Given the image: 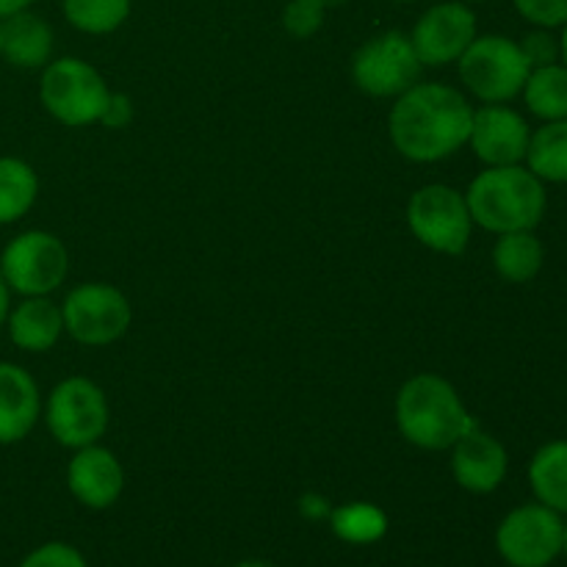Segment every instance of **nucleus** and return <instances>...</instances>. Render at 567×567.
I'll return each instance as SVG.
<instances>
[{"label":"nucleus","mask_w":567,"mask_h":567,"mask_svg":"<svg viewBox=\"0 0 567 567\" xmlns=\"http://www.w3.org/2000/svg\"><path fill=\"white\" fill-rule=\"evenodd\" d=\"M474 105L449 83H415L388 116L393 150L413 164H437L468 147Z\"/></svg>","instance_id":"obj_1"},{"label":"nucleus","mask_w":567,"mask_h":567,"mask_svg":"<svg viewBox=\"0 0 567 567\" xmlns=\"http://www.w3.org/2000/svg\"><path fill=\"white\" fill-rule=\"evenodd\" d=\"M393 419L404 441L421 452H449L471 426H476L457 388L432 371L410 377L399 388Z\"/></svg>","instance_id":"obj_2"},{"label":"nucleus","mask_w":567,"mask_h":567,"mask_svg":"<svg viewBox=\"0 0 567 567\" xmlns=\"http://www.w3.org/2000/svg\"><path fill=\"white\" fill-rule=\"evenodd\" d=\"M474 227L502 236L515 230H537L548 208L546 183L526 164L485 166L465 188Z\"/></svg>","instance_id":"obj_3"},{"label":"nucleus","mask_w":567,"mask_h":567,"mask_svg":"<svg viewBox=\"0 0 567 567\" xmlns=\"http://www.w3.org/2000/svg\"><path fill=\"white\" fill-rule=\"evenodd\" d=\"M460 81L480 103H513L520 97L532 66L518 39L504 33H480L457 61Z\"/></svg>","instance_id":"obj_4"},{"label":"nucleus","mask_w":567,"mask_h":567,"mask_svg":"<svg viewBox=\"0 0 567 567\" xmlns=\"http://www.w3.org/2000/svg\"><path fill=\"white\" fill-rule=\"evenodd\" d=\"M109 83L97 66L75 55H61L42 66L39 78V103L55 122L66 127H86L100 122L109 100Z\"/></svg>","instance_id":"obj_5"},{"label":"nucleus","mask_w":567,"mask_h":567,"mask_svg":"<svg viewBox=\"0 0 567 567\" xmlns=\"http://www.w3.org/2000/svg\"><path fill=\"white\" fill-rule=\"evenodd\" d=\"M404 219L415 241L437 255H463L474 233L465 192L446 183H426L415 188L408 199Z\"/></svg>","instance_id":"obj_6"},{"label":"nucleus","mask_w":567,"mask_h":567,"mask_svg":"<svg viewBox=\"0 0 567 567\" xmlns=\"http://www.w3.org/2000/svg\"><path fill=\"white\" fill-rule=\"evenodd\" d=\"M44 426L50 437L64 449H83L100 443L111 421L109 399L103 388L89 377H66L53 391L42 408Z\"/></svg>","instance_id":"obj_7"},{"label":"nucleus","mask_w":567,"mask_h":567,"mask_svg":"<svg viewBox=\"0 0 567 567\" xmlns=\"http://www.w3.org/2000/svg\"><path fill=\"white\" fill-rule=\"evenodd\" d=\"M0 275L11 293L50 297L70 275V252L64 241L50 230L17 233L0 249Z\"/></svg>","instance_id":"obj_8"},{"label":"nucleus","mask_w":567,"mask_h":567,"mask_svg":"<svg viewBox=\"0 0 567 567\" xmlns=\"http://www.w3.org/2000/svg\"><path fill=\"white\" fill-rule=\"evenodd\" d=\"M349 70L354 86L363 94L377 100H396L421 81L424 64L410 42V33L382 31L354 50Z\"/></svg>","instance_id":"obj_9"},{"label":"nucleus","mask_w":567,"mask_h":567,"mask_svg":"<svg viewBox=\"0 0 567 567\" xmlns=\"http://www.w3.org/2000/svg\"><path fill=\"white\" fill-rule=\"evenodd\" d=\"M64 332L81 347H111L127 336L133 321L131 299L109 282H81L61 302Z\"/></svg>","instance_id":"obj_10"},{"label":"nucleus","mask_w":567,"mask_h":567,"mask_svg":"<svg viewBox=\"0 0 567 567\" xmlns=\"http://www.w3.org/2000/svg\"><path fill=\"white\" fill-rule=\"evenodd\" d=\"M565 515L532 502L509 509L496 529V551L509 567H551L563 557Z\"/></svg>","instance_id":"obj_11"},{"label":"nucleus","mask_w":567,"mask_h":567,"mask_svg":"<svg viewBox=\"0 0 567 567\" xmlns=\"http://www.w3.org/2000/svg\"><path fill=\"white\" fill-rule=\"evenodd\" d=\"M476 37H480V22L471 3L463 0H443L430 6L410 31V42L424 66L457 64Z\"/></svg>","instance_id":"obj_12"},{"label":"nucleus","mask_w":567,"mask_h":567,"mask_svg":"<svg viewBox=\"0 0 567 567\" xmlns=\"http://www.w3.org/2000/svg\"><path fill=\"white\" fill-rule=\"evenodd\" d=\"M532 125L509 103L474 109L468 147L485 166H515L526 161Z\"/></svg>","instance_id":"obj_13"},{"label":"nucleus","mask_w":567,"mask_h":567,"mask_svg":"<svg viewBox=\"0 0 567 567\" xmlns=\"http://www.w3.org/2000/svg\"><path fill=\"white\" fill-rule=\"evenodd\" d=\"M452 476L463 491L474 496H487L504 485L509 474V454L498 437L482 430L480 424L471 426L452 449Z\"/></svg>","instance_id":"obj_14"},{"label":"nucleus","mask_w":567,"mask_h":567,"mask_svg":"<svg viewBox=\"0 0 567 567\" xmlns=\"http://www.w3.org/2000/svg\"><path fill=\"white\" fill-rule=\"evenodd\" d=\"M66 487L83 507L109 509L125 491V468L111 449L92 443L72 454L66 465Z\"/></svg>","instance_id":"obj_15"},{"label":"nucleus","mask_w":567,"mask_h":567,"mask_svg":"<svg viewBox=\"0 0 567 567\" xmlns=\"http://www.w3.org/2000/svg\"><path fill=\"white\" fill-rule=\"evenodd\" d=\"M42 415L39 385L17 363H0V446L22 443Z\"/></svg>","instance_id":"obj_16"},{"label":"nucleus","mask_w":567,"mask_h":567,"mask_svg":"<svg viewBox=\"0 0 567 567\" xmlns=\"http://www.w3.org/2000/svg\"><path fill=\"white\" fill-rule=\"evenodd\" d=\"M6 332L22 352H50L64 336L61 305H55L50 297H22L20 302L11 305Z\"/></svg>","instance_id":"obj_17"},{"label":"nucleus","mask_w":567,"mask_h":567,"mask_svg":"<svg viewBox=\"0 0 567 567\" xmlns=\"http://www.w3.org/2000/svg\"><path fill=\"white\" fill-rule=\"evenodd\" d=\"M53 28L48 20L33 14L31 9L3 20V53H0V59H6L17 70L48 66L53 61Z\"/></svg>","instance_id":"obj_18"},{"label":"nucleus","mask_w":567,"mask_h":567,"mask_svg":"<svg viewBox=\"0 0 567 567\" xmlns=\"http://www.w3.org/2000/svg\"><path fill=\"white\" fill-rule=\"evenodd\" d=\"M493 269L504 282L513 286H526L535 280L546 264V247L537 238L535 230H515L502 233L493 244Z\"/></svg>","instance_id":"obj_19"},{"label":"nucleus","mask_w":567,"mask_h":567,"mask_svg":"<svg viewBox=\"0 0 567 567\" xmlns=\"http://www.w3.org/2000/svg\"><path fill=\"white\" fill-rule=\"evenodd\" d=\"M529 487L535 502L546 504L554 513L567 515V437L548 441L532 454Z\"/></svg>","instance_id":"obj_20"},{"label":"nucleus","mask_w":567,"mask_h":567,"mask_svg":"<svg viewBox=\"0 0 567 567\" xmlns=\"http://www.w3.org/2000/svg\"><path fill=\"white\" fill-rule=\"evenodd\" d=\"M526 169L543 183L565 186L567 183V120L540 122L532 127L529 150H526Z\"/></svg>","instance_id":"obj_21"},{"label":"nucleus","mask_w":567,"mask_h":567,"mask_svg":"<svg viewBox=\"0 0 567 567\" xmlns=\"http://www.w3.org/2000/svg\"><path fill=\"white\" fill-rule=\"evenodd\" d=\"M39 199V175L28 161L0 155V227L14 225Z\"/></svg>","instance_id":"obj_22"},{"label":"nucleus","mask_w":567,"mask_h":567,"mask_svg":"<svg viewBox=\"0 0 567 567\" xmlns=\"http://www.w3.org/2000/svg\"><path fill=\"white\" fill-rule=\"evenodd\" d=\"M526 111L540 122L567 120V66L563 61L548 66H535L524 83Z\"/></svg>","instance_id":"obj_23"},{"label":"nucleus","mask_w":567,"mask_h":567,"mask_svg":"<svg viewBox=\"0 0 567 567\" xmlns=\"http://www.w3.org/2000/svg\"><path fill=\"white\" fill-rule=\"evenodd\" d=\"M327 520H330L332 535L349 546H374L388 535L385 509L371 502H349L332 507Z\"/></svg>","instance_id":"obj_24"},{"label":"nucleus","mask_w":567,"mask_h":567,"mask_svg":"<svg viewBox=\"0 0 567 567\" xmlns=\"http://www.w3.org/2000/svg\"><path fill=\"white\" fill-rule=\"evenodd\" d=\"M133 0H61L64 20L89 37H105L127 22Z\"/></svg>","instance_id":"obj_25"},{"label":"nucleus","mask_w":567,"mask_h":567,"mask_svg":"<svg viewBox=\"0 0 567 567\" xmlns=\"http://www.w3.org/2000/svg\"><path fill=\"white\" fill-rule=\"evenodd\" d=\"M327 9L316 0H288L282 9V28L293 39H310L324 28Z\"/></svg>","instance_id":"obj_26"},{"label":"nucleus","mask_w":567,"mask_h":567,"mask_svg":"<svg viewBox=\"0 0 567 567\" xmlns=\"http://www.w3.org/2000/svg\"><path fill=\"white\" fill-rule=\"evenodd\" d=\"M513 6L532 28L559 31L567 22V0H513Z\"/></svg>","instance_id":"obj_27"},{"label":"nucleus","mask_w":567,"mask_h":567,"mask_svg":"<svg viewBox=\"0 0 567 567\" xmlns=\"http://www.w3.org/2000/svg\"><path fill=\"white\" fill-rule=\"evenodd\" d=\"M520 50H524L529 66H548L559 61V33H554L551 28H532L529 33L518 39Z\"/></svg>","instance_id":"obj_28"},{"label":"nucleus","mask_w":567,"mask_h":567,"mask_svg":"<svg viewBox=\"0 0 567 567\" xmlns=\"http://www.w3.org/2000/svg\"><path fill=\"white\" fill-rule=\"evenodd\" d=\"M20 567H89L83 554L70 543H44L33 548Z\"/></svg>","instance_id":"obj_29"},{"label":"nucleus","mask_w":567,"mask_h":567,"mask_svg":"<svg viewBox=\"0 0 567 567\" xmlns=\"http://www.w3.org/2000/svg\"><path fill=\"white\" fill-rule=\"evenodd\" d=\"M133 122V100L125 92H109V100L100 114V125L109 131H122Z\"/></svg>","instance_id":"obj_30"},{"label":"nucleus","mask_w":567,"mask_h":567,"mask_svg":"<svg viewBox=\"0 0 567 567\" xmlns=\"http://www.w3.org/2000/svg\"><path fill=\"white\" fill-rule=\"evenodd\" d=\"M332 513V504L327 502V496H321V493H305L302 498H299V515L308 520H327Z\"/></svg>","instance_id":"obj_31"},{"label":"nucleus","mask_w":567,"mask_h":567,"mask_svg":"<svg viewBox=\"0 0 567 567\" xmlns=\"http://www.w3.org/2000/svg\"><path fill=\"white\" fill-rule=\"evenodd\" d=\"M37 0H0V20L11 14H20V11H28Z\"/></svg>","instance_id":"obj_32"},{"label":"nucleus","mask_w":567,"mask_h":567,"mask_svg":"<svg viewBox=\"0 0 567 567\" xmlns=\"http://www.w3.org/2000/svg\"><path fill=\"white\" fill-rule=\"evenodd\" d=\"M9 310H11V288L6 286L3 275H0V330L6 327V319H9Z\"/></svg>","instance_id":"obj_33"},{"label":"nucleus","mask_w":567,"mask_h":567,"mask_svg":"<svg viewBox=\"0 0 567 567\" xmlns=\"http://www.w3.org/2000/svg\"><path fill=\"white\" fill-rule=\"evenodd\" d=\"M559 61L567 66V22L559 28Z\"/></svg>","instance_id":"obj_34"},{"label":"nucleus","mask_w":567,"mask_h":567,"mask_svg":"<svg viewBox=\"0 0 567 567\" xmlns=\"http://www.w3.org/2000/svg\"><path fill=\"white\" fill-rule=\"evenodd\" d=\"M316 3H321L327 11H330V9H341V6H347L349 0H316Z\"/></svg>","instance_id":"obj_35"},{"label":"nucleus","mask_w":567,"mask_h":567,"mask_svg":"<svg viewBox=\"0 0 567 567\" xmlns=\"http://www.w3.org/2000/svg\"><path fill=\"white\" fill-rule=\"evenodd\" d=\"M236 567H271L269 563H260V559H247V563H238Z\"/></svg>","instance_id":"obj_36"},{"label":"nucleus","mask_w":567,"mask_h":567,"mask_svg":"<svg viewBox=\"0 0 567 567\" xmlns=\"http://www.w3.org/2000/svg\"><path fill=\"white\" fill-rule=\"evenodd\" d=\"M563 557L567 559V515H565V532H563Z\"/></svg>","instance_id":"obj_37"},{"label":"nucleus","mask_w":567,"mask_h":567,"mask_svg":"<svg viewBox=\"0 0 567 567\" xmlns=\"http://www.w3.org/2000/svg\"><path fill=\"white\" fill-rule=\"evenodd\" d=\"M0 53H3V20H0Z\"/></svg>","instance_id":"obj_38"},{"label":"nucleus","mask_w":567,"mask_h":567,"mask_svg":"<svg viewBox=\"0 0 567 567\" xmlns=\"http://www.w3.org/2000/svg\"><path fill=\"white\" fill-rule=\"evenodd\" d=\"M393 3H419V0H393Z\"/></svg>","instance_id":"obj_39"},{"label":"nucleus","mask_w":567,"mask_h":567,"mask_svg":"<svg viewBox=\"0 0 567 567\" xmlns=\"http://www.w3.org/2000/svg\"><path fill=\"white\" fill-rule=\"evenodd\" d=\"M463 3H487V0H463Z\"/></svg>","instance_id":"obj_40"}]
</instances>
